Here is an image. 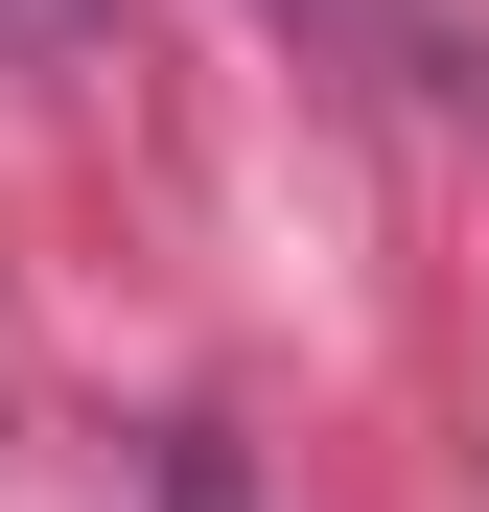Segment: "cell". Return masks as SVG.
I'll return each instance as SVG.
<instances>
[{
  "label": "cell",
  "mask_w": 489,
  "mask_h": 512,
  "mask_svg": "<svg viewBox=\"0 0 489 512\" xmlns=\"http://www.w3.org/2000/svg\"><path fill=\"white\" fill-rule=\"evenodd\" d=\"M0 24H70V0H0Z\"/></svg>",
  "instance_id": "6da1fadb"
},
{
  "label": "cell",
  "mask_w": 489,
  "mask_h": 512,
  "mask_svg": "<svg viewBox=\"0 0 489 512\" xmlns=\"http://www.w3.org/2000/svg\"><path fill=\"white\" fill-rule=\"evenodd\" d=\"M350 24H396V0H350Z\"/></svg>",
  "instance_id": "7a4b0ae2"
}]
</instances>
